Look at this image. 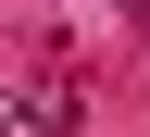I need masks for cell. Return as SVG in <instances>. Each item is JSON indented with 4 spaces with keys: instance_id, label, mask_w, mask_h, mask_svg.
<instances>
[{
    "instance_id": "1",
    "label": "cell",
    "mask_w": 150,
    "mask_h": 137,
    "mask_svg": "<svg viewBox=\"0 0 150 137\" xmlns=\"http://www.w3.org/2000/svg\"><path fill=\"white\" fill-rule=\"evenodd\" d=\"M0 137H75V87H0Z\"/></svg>"
}]
</instances>
